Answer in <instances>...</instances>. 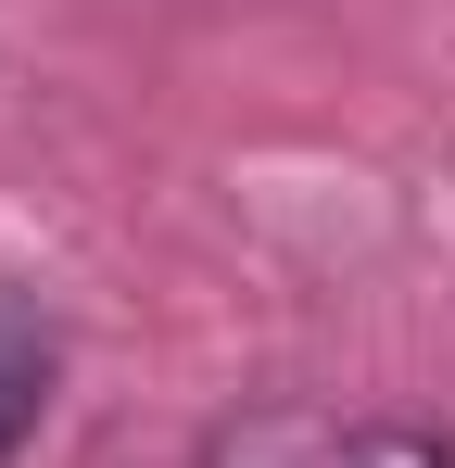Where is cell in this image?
Here are the masks:
<instances>
[{
  "label": "cell",
  "mask_w": 455,
  "mask_h": 468,
  "mask_svg": "<svg viewBox=\"0 0 455 468\" xmlns=\"http://www.w3.org/2000/svg\"><path fill=\"white\" fill-rule=\"evenodd\" d=\"M51 380H64V342H51V316L0 292V468L38 443V418H51Z\"/></svg>",
  "instance_id": "obj_2"
},
{
  "label": "cell",
  "mask_w": 455,
  "mask_h": 468,
  "mask_svg": "<svg viewBox=\"0 0 455 468\" xmlns=\"http://www.w3.org/2000/svg\"><path fill=\"white\" fill-rule=\"evenodd\" d=\"M203 468H455L443 431H405V418H316V405H253L228 418Z\"/></svg>",
  "instance_id": "obj_1"
}]
</instances>
